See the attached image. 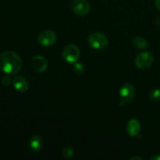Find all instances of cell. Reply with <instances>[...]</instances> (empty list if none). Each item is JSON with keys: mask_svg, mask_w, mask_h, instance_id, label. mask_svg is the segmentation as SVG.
<instances>
[{"mask_svg": "<svg viewBox=\"0 0 160 160\" xmlns=\"http://www.w3.org/2000/svg\"><path fill=\"white\" fill-rule=\"evenodd\" d=\"M22 67V60L18 54L12 51L0 54V70L10 76L16 75Z\"/></svg>", "mask_w": 160, "mask_h": 160, "instance_id": "cell-1", "label": "cell"}, {"mask_svg": "<svg viewBox=\"0 0 160 160\" xmlns=\"http://www.w3.org/2000/svg\"><path fill=\"white\" fill-rule=\"evenodd\" d=\"M119 95H120V106H123L127 102H130L134 98L136 95L135 88L131 84H123V87L120 88Z\"/></svg>", "mask_w": 160, "mask_h": 160, "instance_id": "cell-2", "label": "cell"}, {"mask_svg": "<svg viewBox=\"0 0 160 160\" xmlns=\"http://www.w3.org/2000/svg\"><path fill=\"white\" fill-rule=\"evenodd\" d=\"M62 57L69 63H75L79 59L81 52L78 47L75 45H68L62 50Z\"/></svg>", "mask_w": 160, "mask_h": 160, "instance_id": "cell-3", "label": "cell"}, {"mask_svg": "<svg viewBox=\"0 0 160 160\" xmlns=\"http://www.w3.org/2000/svg\"><path fill=\"white\" fill-rule=\"evenodd\" d=\"M89 45L95 49H103L108 45V38L102 33L95 32L91 34L88 38Z\"/></svg>", "mask_w": 160, "mask_h": 160, "instance_id": "cell-4", "label": "cell"}, {"mask_svg": "<svg viewBox=\"0 0 160 160\" xmlns=\"http://www.w3.org/2000/svg\"><path fill=\"white\" fill-rule=\"evenodd\" d=\"M152 54L150 52H143L139 53L135 59V65L141 70H145L152 66L153 62Z\"/></svg>", "mask_w": 160, "mask_h": 160, "instance_id": "cell-5", "label": "cell"}, {"mask_svg": "<svg viewBox=\"0 0 160 160\" xmlns=\"http://www.w3.org/2000/svg\"><path fill=\"white\" fill-rule=\"evenodd\" d=\"M57 40V37L54 31L51 30H44L38 36V41L42 46H51L54 45Z\"/></svg>", "mask_w": 160, "mask_h": 160, "instance_id": "cell-6", "label": "cell"}, {"mask_svg": "<svg viewBox=\"0 0 160 160\" xmlns=\"http://www.w3.org/2000/svg\"><path fill=\"white\" fill-rule=\"evenodd\" d=\"M72 10L77 15L85 16L90 12V5L87 0H74L71 5Z\"/></svg>", "mask_w": 160, "mask_h": 160, "instance_id": "cell-7", "label": "cell"}, {"mask_svg": "<svg viewBox=\"0 0 160 160\" xmlns=\"http://www.w3.org/2000/svg\"><path fill=\"white\" fill-rule=\"evenodd\" d=\"M31 65L35 71L43 73L48 67V62L43 56H35L31 59Z\"/></svg>", "mask_w": 160, "mask_h": 160, "instance_id": "cell-8", "label": "cell"}, {"mask_svg": "<svg viewBox=\"0 0 160 160\" xmlns=\"http://www.w3.org/2000/svg\"><path fill=\"white\" fill-rule=\"evenodd\" d=\"M12 85H13L14 88L19 92H26L27 91L29 88V84L28 82L27 81V80L25 79L23 77H15V78L12 79Z\"/></svg>", "mask_w": 160, "mask_h": 160, "instance_id": "cell-9", "label": "cell"}, {"mask_svg": "<svg viewBox=\"0 0 160 160\" xmlns=\"http://www.w3.org/2000/svg\"><path fill=\"white\" fill-rule=\"evenodd\" d=\"M28 145L31 151L34 152H38L43 148V140L39 135H34L30 138Z\"/></svg>", "mask_w": 160, "mask_h": 160, "instance_id": "cell-10", "label": "cell"}, {"mask_svg": "<svg viewBox=\"0 0 160 160\" xmlns=\"http://www.w3.org/2000/svg\"><path fill=\"white\" fill-rule=\"evenodd\" d=\"M141 131V124L139 121L136 119H132L129 120L127 125V131L128 134L131 137H135L138 135Z\"/></svg>", "mask_w": 160, "mask_h": 160, "instance_id": "cell-11", "label": "cell"}, {"mask_svg": "<svg viewBox=\"0 0 160 160\" xmlns=\"http://www.w3.org/2000/svg\"><path fill=\"white\" fill-rule=\"evenodd\" d=\"M133 44H134V47L138 49L143 50L146 49L148 47V43L146 41V39L144 38L143 37H141V36H138L134 38L133 41Z\"/></svg>", "mask_w": 160, "mask_h": 160, "instance_id": "cell-12", "label": "cell"}, {"mask_svg": "<svg viewBox=\"0 0 160 160\" xmlns=\"http://www.w3.org/2000/svg\"><path fill=\"white\" fill-rule=\"evenodd\" d=\"M62 156L65 159H70L73 156V150L70 146H66L62 149Z\"/></svg>", "mask_w": 160, "mask_h": 160, "instance_id": "cell-13", "label": "cell"}, {"mask_svg": "<svg viewBox=\"0 0 160 160\" xmlns=\"http://www.w3.org/2000/svg\"><path fill=\"white\" fill-rule=\"evenodd\" d=\"M73 70L75 74L78 75V76H81L84 73V67L81 62H75Z\"/></svg>", "mask_w": 160, "mask_h": 160, "instance_id": "cell-14", "label": "cell"}, {"mask_svg": "<svg viewBox=\"0 0 160 160\" xmlns=\"http://www.w3.org/2000/svg\"><path fill=\"white\" fill-rule=\"evenodd\" d=\"M149 98L152 101H159L160 100V90L159 89H154L151 91L148 95Z\"/></svg>", "mask_w": 160, "mask_h": 160, "instance_id": "cell-15", "label": "cell"}, {"mask_svg": "<svg viewBox=\"0 0 160 160\" xmlns=\"http://www.w3.org/2000/svg\"><path fill=\"white\" fill-rule=\"evenodd\" d=\"M9 76H10V75L6 74V76H4L2 78V84L3 86H5V87H7V86H9V84H10L11 78Z\"/></svg>", "mask_w": 160, "mask_h": 160, "instance_id": "cell-16", "label": "cell"}, {"mask_svg": "<svg viewBox=\"0 0 160 160\" xmlns=\"http://www.w3.org/2000/svg\"><path fill=\"white\" fill-rule=\"evenodd\" d=\"M155 3H156V8L160 11V0H156Z\"/></svg>", "mask_w": 160, "mask_h": 160, "instance_id": "cell-17", "label": "cell"}, {"mask_svg": "<svg viewBox=\"0 0 160 160\" xmlns=\"http://www.w3.org/2000/svg\"><path fill=\"white\" fill-rule=\"evenodd\" d=\"M152 160H160V155H156L151 158Z\"/></svg>", "mask_w": 160, "mask_h": 160, "instance_id": "cell-18", "label": "cell"}, {"mask_svg": "<svg viewBox=\"0 0 160 160\" xmlns=\"http://www.w3.org/2000/svg\"><path fill=\"white\" fill-rule=\"evenodd\" d=\"M156 24L158 25V26L160 27V16H159V17H158L157 18H156Z\"/></svg>", "mask_w": 160, "mask_h": 160, "instance_id": "cell-19", "label": "cell"}, {"mask_svg": "<svg viewBox=\"0 0 160 160\" xmlns=\"http://www.w3.org/2000/svg\"><path fill=\"white\" fill-rule=\"evenodd\" d=\"M134 159H139V160H143V159L141 157H138V156H134V157H132L130 159V160H134Z\"/></svg>", "mask_w": 160, "mask_h": 160, "instance_id": "cell-20", "label": "cell"}]
</instances>
